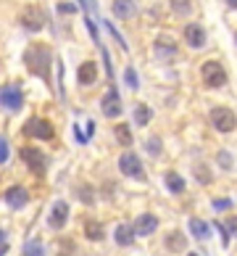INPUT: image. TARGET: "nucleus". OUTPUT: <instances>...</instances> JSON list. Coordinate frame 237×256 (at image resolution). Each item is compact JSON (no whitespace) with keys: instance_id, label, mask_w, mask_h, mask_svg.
I'll return each instance as SVG.
<instances>
[{"instance_id":"nucleus-1","label":"nucleus","mask_w":237,"mask_h":256,"mask_svg":"<svg viewBox=\"0 0 237 256\" xmlns=\"http://www.w3.org/2000/svg\"><path fill=\"white\" fill-rule=\"evenodd\" d=\"M50 64H53V53H50V48H47L45 42L26 45V50H24V66H26V72L34 74V77H40L47 84H50Z\"/></svg>"},{"instance_id":"nucleus-2","label":"nucleus","mask_w":237,"mask_h":256,"mask_svg":"<svg viewBox=\"0 0 237 256\" xmlns=\"http://www.w3.org/2000/svg\"><path fill=\"white\" fill-rule=\"evenodd\" d=\"M18 156H21V161L32 169V172H34L37 177H42V174H45V169H47V156L42 154L40 148H34V146H24L21 150H18Z\"/></svg>"},{"instance_id":"nucleus-3","label":"nucleus","mask_w":237,"mask_h":256,"mask_svg":"<svg viewBox=\"0 0 237 256\" xmlns=\"http://www.w3.org/2000/svg\"><path fill=\"white\" fill-rule=\"evenodd\" d=\"M0 106L8 108V111H21L24 106V92L18 84L8 82V84H0Z\"/></svg>"},{"instance_id":"nucleus-4","label":"nucleus","mask_w":237,"mask_h":256,"mask_svg":"<svg viewBox=\"0 0 237 256\" xmlns=\"http://www.w3.org/2000/svg\"><path fill=\"white\" fill-rule=\"evenodd\" d=\"M201 77L206 82V88H224L227 84V72L219 61H206L201 69Z\"/></svg>"},{"instance_id":"nucleus-5","label":"nucleus","mask_w":237,"mask_h":256,"mask_svg":"<svg viewBox=\"0 0 237 256\" xmlns=\"http://www.w3.org/2000/svg\"><path fill=\"white\" fill-rule=\"evenodd\" d=\"M21 132H24L26 138H37V140H50V138L55 135L53 124H50L47 119H42V116H32V119L24 124Z\"/></svg>"},{"instance_id":"nucleus-6","label":"nucleus","mask_w":237,"mask_h":256,"mask_svg":"<svg viewBox=\"0 0 237 256\" xmlns=\"http://www.w3.org/2000/svg\"><path fill=\"white\" fill-rule=\"evenodd\" d=\"M21 26L26 32H40L45 26V11L40 6H26L21 14Z\"/></svg>"},{"instance_id":"nucleus-7","label":"nucleus","mask_w":237,"mask_h":256,"mask_svg":"<svg viewBox=\"0 0 237 256\" xmlns=\"http://www.w3.org/2000/svg\"><path fill=\"white\" fill-rule=\"evenodd\" d=\"M119 169H121V174H127V177L145 180V169H142V164H140V156H135L132 150L121 154V158H119Z\"/></svg>"},{"instance_id":"nucleus-8","label":"nucleus","mask_w":237,"mask_h":256,"mask_svg":"<svg viewBox=\"0 0 237 256\" xmlns=\"http://www.w3.org/2000/svg\"><path fill=\"white\" fill-rule=\"evenodd\" d=\"M211 122H214V127L219 130V132H232V130L237 127L235 114H232L230 108H224V106H219V108L211 111Z\"/></svg>"},{"instance_id":"nucleus-9","label":"nucleus","mask_w":237,"mask_h":256,"mask_svg":"<svg viewBox=\"0 0 237 256\" xmlns=\"http://www.w3.org/2000/svg\"><path fill=\"white\" fill-rule=\"evenodd\" d=\"M0 198H3V201L11 206V208H24L26 201H29V193H26L24 185H11V188H5Z\"/></svg>"},{"instance_id":"nucleus-10","label":"nucleus","mask_w":237,"mask_h":256,"mask_svg":"<svg viewBox=\"0 0 237 256\" xmlns=\"http://www.w3.org/2000/svg\"><path fill=\"white\" fill-rule=\"evenodd\" d=\"M100 108H103V114H106L108 119L121 116V98H119V90H116V88H108V92L103 96Z\"/></svg>"},{"instance_id":"nucleus-11","label":"nucleus","mask_w":237,"mask_h":256,"mask_svg":"<svg viewBox=\"0 0 237 256\" xmlns=\"http://www.w3.org/2000/svg\"><path fill=\"white\" fill-rule=\"evenodd\" d=\"M69 222V204L66 201H55L50 214H47V224L53 227V230H61V227Z\"/></svg>"},{"instance_id":"nucleus-12","label":"nucleus","mask_w":237,"mask_h":256,"mask_svg":"<svg viewBox=\"0 0 237 256\" xmlns=\"http://www.w3.org/2000/svg\"><path fill=\"white\" fill-rule=\"evenodd\" d=\"M185 40H187V45L190 48H203L206 45V32H203V26L201 24H187L185 26Z\"/></svg>"},{"instance_id":"nucleus-13","label":"nucleus","mask_w":237,"mask_h":256,"mask_svg":"<svg viewBox=\"0 0 237 256\" xmlns=\"http://www.w3.org/2000/svg\"><path fill=\"white\" fill-rule=\"evenodd\" d=\"M77 80H79L82 88L95 84V80H98V64H95V61H84L79 66V72H77Z\"/></svg>"},{"instance_id":"nucleus-14","label":"nucleus","mask_w":237,"mask_h":256,"mask_svg":"<svg viewBox=\"0 0 237 256\" xmlns=\"http://www.w3.org/2000/svg\"><path fill=\"white\" fill-rule=\"evenodd\" d=\"M156 227H158V220L153 214H142V216H137V222L132 230H135V235H153Z\"/></svg>"},{"instance_id":"nucleus-15","label":"nucleus","mask_w":237,"mask_h":256,"mask_svg":"<svg viewBox=\"0 0 237 256\" xmlns=\"http://www.w3.org/2000/svg\"><path fill=\"white\" fill-rule=\"evenodd\" d=\"M137 14V6L132 0H113V16L119 18H132Z\"/></svg>"},{"instance_id":"nucleus-16","label":"nucleus","mask_w":237,"mask_h":256,"mask_svg":"<svg viewBox=\"0 0 237 256\" xmlns=\"http://www.w3.org/2000/svg\"><path fill=\"white\" fill-rule=\"evenodd\" d=\"M113 238H116L119 246H129L135 240V230H132V224H119L116 232H113Z\"/></svg>"},{"instance_id":"nucleus-17","label":"nucleus","mask_w":237,"mask_h":256,"mask_svg":"<svg viewBox=\"0 0 237 256\" xmlns=\"http://www.w3.org/2000/svg\"><path fill=\"white\" fill-rule=\"evenodd\" d=\"M156 56H158V58H164V61L174 58V56H177V45L174 42H166V40H158L156 42Z\"/></svg>"},{"instance_id":"nucleus-18","label":"nucleus","mask_w":237,"mask_h":256,"mask_svg":"<svg viewBox=\"0 0 237 256\" xmlns=\"http://www.w3.org/2000/svg\"><path fill=\"white\" fill-rule=\"evenodd\" d=\"M190 232H193L198 240H208V235H211V230H208V224L203 220H190Z\"/></svg>"},{"instance_id":"nucleus-19","label":"nucleus","mask_w":237,"mask_h":256,"mask_svg":"<svg viewBox=\"0 0 237 256\" xmlns=\"http://www.w3.org/2000/svg\"><path fill=\"white\" fill-rule=\"evenodd\" d=\"M84 235H87L90 240H103V235H106V232H103V224L98 220H90L87 224H84Z\"/></svg>"},{"instance_id":"nucleus-20","label":"nucleus","mask_w":237,"mask_h":256,"mask_svg":"<svg viewBox=\"0 0 237 256\" xmlns=\"http://www.w3.org/2000/svg\"><path fill=\"white\" fill-rule=\"evenodd\" d=\"M21 254H24V256H45V246L37 240V238H32V240H26V243H24Z\"/></svg>"},{"instance_id":"nucleus-21","label":"nucleus","mask_w":237,"mask_h":256,"mask_svg":"<svg viewBox=\"0 0 237 256\" xmlns=\"http://www.w3.org/2000/svg\"><path fill=\"white\" fill-rule=\"evenodd\" d=\"M166 188H169L172 193H182V190H185V180L179 177L177 172H166Z\"/></svg>"},{"instance_id":"nucleus-22","label":"nucleus","mask_w":237,"mask_h":256,"mask_svg":"<svg viewBox=\"0 0 237 256\" xmlns=\"http://www.w3.org/2000/svg\"><path fill=\"white\" fill-rule=\"evenodd\" d=\"M135 122H137V127H145L150 122V108L145 106V103H137L135 106Z\"/></svg>"},{"instance_id":"nucleus-23","label":"nucleus","mask_w":237,"mask_h":256,"mask_svg":"<svg viewBox=\"0 0 237 256\" xmlns=\"http://www.w3.org/2000/svg\"><path fill=\"white\" fill-rule=\"evenodd\" d=\"M185 243H187V240H185L182 232H172V235L166 238V248H169V251H182Z\"/></svg>"},{"instance_id":"nucleus-24","label":"nucleus","mask_w":237,"mask_h":256,"mask_svg":"<svg viewBox=\"0 0 237 256\" xmlns=\"http://www.w3.org/2000/svg\"><path fill=\"white\" fill-rule=\"evenodd\" d=\"M116 140L121 146H132V130H129V124H116Z\"/></svg>"},{"instance_id":"nucleus-25","label":"nucleus","mask_w":237,"mask_h":256,"mask_svg":"<svg viewBox=\"0 0 237 256\" xmlns=\"http://www.w3.org/2000/svg\"><path fill=\"white\" fill-rule=\"evenodd\" d=\"M124 82L129 84L132 90H137V88H140V82H137V72L132 69V66H127V69H124Z\"/></svg>"},{"instance_id":"nucleus-26","label":"nucleus","mask_w":237,"mask_h":256,"mask_svg":"<svg viewBox=\"0 0 237 256\" xmlns=\"http://www.w3.org/2000/svg\"><path fill=\"white\" fill-rule=\"evenodd\" d=\"M8 158H11V148H8V140L0 135V164H8Z\"/></svg>"},{"instance_id":"nucleus-27","label":"nucleus","mask_w":237,"mask_h":256,"mask_svg":"<svg viewBox=\"0 0 237 256\" xmlns=\"http://www.w3.org/2000/svg\"><path fill=\"white\" fill-rule=\"evenodd\" d=\"M145 148H148V154L158 156V154H161V140H158V138H150L148 143H145Z\"/></svg>"},{"instance_id":"nucleus-28","label":"nucleus","mask_w":237,"mask_h":256,"mask_svg":"<svg viewBox=\"0 0 237 256\" xmlns=\"http://www.w3.org/2000/svg\"><path fill=\"white\" fill-rule=\"evenodd\" d=\"M230 206H232L230 198H219V201H214V212H227Z\"/></svg>"},{"instance_id":"nucleus-29","label":"nucleus","mask_w":237,"mask_h":256,"mask_svg":"<svg viewBox=\"0 0 237 256\" xmlns=\"http://www.w3.org/2000/svg\"><path fill=\"white\" fill-rule=\"evenodd\" d=\"M74 11H77L74 3H58V14H74Z\"/></svg>"},{"instance_id":"nucleus-30","label":"nucleus","mask_w":237,"mask_h":256,"mask_svg":"<svg viewBox=\"0 0 237 256\" xmlns=\"http://www.w3.org/2000/svg\"><path fill=\"white\" fill-rule=\"evenodd\" d=\"M219 164H222L224 169L232 166V158H230V154H227V150H222V154H219Z\"/></svg>"},{"instance_id":"nucleus-31","label":"nucleus","mask_w":237,"mask_h":256,"mask_svg":"<svg viewBox=\"0 0 237 256\" xmlns=\"http://www.w3.org/2000/svg\"><path fill=\"white\" fill-rule=\"evenodd\" d=\"M216 230L222 232V243H224V248H227V246H230V232H227V227L224 224H216Z\"/></svg>"},{"instance_id":"nucleus-32","label":"nucleus","mask_w":237,"mask_h":256,"mask_svg":"<svg viewBox=\"0 0 237 256\" xmlns=\"http://www.w3.org/2000/svg\"><path fill=\"white\" fill-rule=\"evenodd\" d=\"M84 132H87V138H92V132H95V124H92V122H87V127H84Z\"/></svg>"},{"instance_id":"nucleus-33","label":"nucleus","mask_w":237,"mask_h":256,"mask_svg":"<svg viewBox=\"0 0 237 256\" xmlns=\"http://www.w3.org/2000/svg\"><path fill=\"white\" fill-rule=\"evenodd\" d=\"M8 240H5V232H3V227H0V246H5Z\"/></svg>"},{"instance_id":"nucleus-34","label":"nucleus","mask_w":237,"mask_h":256,"mask_svg":"<svg viewBox=\"0 0 237 256\" xmlns=\"http://www.w3.org/2000/svg\"><path fill=\"white\" fill-rule=\"evenodd\" d=\"M230 227H232V232H237V216H235V220H230Z\"/></svg>"},{"instance_id":"nucleus-35","label":"nucleus","mask_w":237,"mask_h":256,"mask_svg":"<svg viewBox=\"0 0 237 256\" xmlns=\"http://www.w3.org/2000/svg\"><path fill=\"white\" fill-rule=\"evenodd\" d=\"M5 254H8V243H5V246H0V256H5Z\"/></svg>"},{"instance_id":"nucleus-36","label":"nucleus","mask_w":237,"mask_h":256,"mask_svg":"<svg viewBox=\"0 0 237 256\" xmlns=\"http://www.w3.org/2000/svg\"><path fill=\"white\" fill-rule=\"evenodd\" d=\"M227 6H230V8H237V0H227Z\"/></svg>"},{"instance_id":"nucleus-37","label":"nucleus","mask_w":237,"mask_h":256,"mask_svg":"<svg viewBox=\"0 0 237 256\" xmlns=\"http://www.w3.org/2000/svg\"><path fill=\"white\" fill-rule=\"evenodd\" d=\"M190 256H198V254H190Z\"/></svg>"},{"instance_id":"nucleus-38","label":"nucleus","mask_w":237,"mask_h":256,"mask_svg":"<svg viewBox=\"0 0 237 256\" xmlns=\"http://www.w3.org/2000/svg\"><path fill=\"white\" fill-rule=\"evenodd\" d=\"M235 40H237V34H235Z\"/></svg>"}]
</instances>
